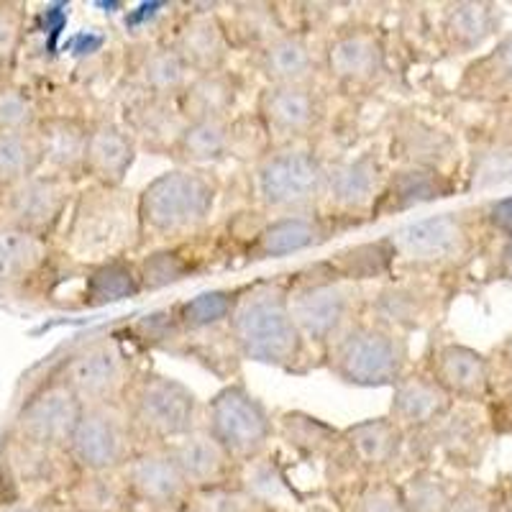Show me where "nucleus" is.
Masks as SVG:
<instances>
[{
    "label": "nucleus",
    "instance_id": "f257e3e1",
    "mask_svg": "<svg viewBox=\"0 0 512 512\" xmlns=\"http://www.w3.org/2000/svg\"><path fill=\"white\" fill-rule=\"evenodd\" d=\"M228 336L241 361L285 374H308L315 367L318 354L310 349L290 313L287 277L241 285L228 318Z\"/></svg>",
    "mask_w": 512,
    "mask_h": 512
},
{
    "label": "nucleus",
    "instance_id": "f03ea898",
    "mask_svg": "<svg viewBox=\"0 0 512 512\" xmlns=\"http://www.w3.org/2000/svg\"><path fill=\"white\" fill-rule=\"evenodd\" d=\"M54 249L72 267H98L139 254V192L82 182Z\"/></svg>",
    "mask_w": 512,
    "mask_h": 512
},
{
    "label": "nucleus",
    "instance_id": "7ed1b4c3",
    "mask_svg": "<svg viewBox=\"0 0 512 512\" xmlns=\"http://www.w3.org/2000/svg\"><path fill=\"white\" fill-rule=\"evenodd\" d=\"M218 198L221 182L210 169L175 167L146 182L139 190V254L205 236Z\"/></svg>",
    "mask_w": 512,
    "mask_h": 512
},
{
    "label": "nucleus",
    "instance_id": "20e7f679",
    "mask_svg": "<svg viewBox=\"0 0 512 512\" xmlns=\"http://www.w3.org/2000/svg\"><path fill=\"white\" fill-rule=\"evenodd\" d=\"M328 164L313 144L272 146L249 167L251 203L267 218L315 213L326 198Z\"/></svg>",
    "mask_w": 512,
    "mask_h": 512
},
{
    "label": "nucleus",
    "instance_id": "39448f33",
    "mask_svg": "<svg viewBox=\"0 0 512 512\" xmlns=\"http://www.w3.org/2000/svg\"><path fill=\"white\" fill-rule=\"evenodd\" d=\"M290 313L318 359L344 336L356 320L367 315L369 290L333 277L323 262L287 277Z\"/></svg>",
    "mask_w": 512,
    "mask_h": 512
},
{
    "label": "nucleus",
    "instance_id": "423d86ee",
    "mask_svg": "<svg viewBox=\"0 0 512 512\" xmlns=\"http://www.w3.org/2000/svg\"><path fill=\"white\" fill-rule=\"evenodd\" d=\"M320 364L349 387H395L410 372V336L364 315L320 356Z\"/></svg>",
    "mask_w": 512,
    "mask_h": 512
},
{
    "label": "nucleus",
    "instance_id": "0eeeda50",
    "mask_svg": "<svg viewBox=\"0 0 512 512\" xmlns=\"http://www.w3.org/2000/svg\"><path fill=\"white\" fill-rule=\"evenodd\" d=\"M479 226V213L448 210L395 228L387 233L395 246V274L443 277L461 269L477 251Z\"/></svg>",
    "mask_w": 512,
    "mask_h": 512
},
{
    "label": "nucleus",
    "instance_id": "6e6552de",
    "mask_svg": "<svg viewBox=\"0 0 512 512\" xmlns=\"http://www.w3.org/2000/svg\"><path fill=\"white\" fill-rule=\"evenodd\" d=\"M141 446H169L203 425V402L180 379L139 369L123 397Z\"/></svg>",
    "mask_w": 512,
    "mask_h": 512
},
{
    "label": "nucleus",
    "instance_id": "1a4fd4ad",
    "mask_svg": "<svg viewBox=\"0 0 512 512\" xmlns=\"http://www.w3.org/2000/svg\"><path fill=\"white\" fill-rule=\"evenodd\" d=\"M203 428L216 438L236 466L269 454L277 438L274 415L244 382H231L203 405Z\"/></svg>",
    "mask_w": 512,
    "mask_h": 512
},
{
    "label": "nucleus",
    "instance_id": "9d476101",
    "mask_svg": "<svg viewBox=\"0 0 512 512\" xmlns=\"http://www.w3.org/2000/svg\"><path fill=\"white\" fill-rule=\"evenodd\" d=\"M323 75L341 93H374L390 77V49L374 26H341L320 47Z\"/></svg>",
    "mask_w": 512,
    "mask_h": 512
},
{
    "label": "nucleus",
    "instance_id": "9b49d317",
    "mask_svg": "<svg viewBox=\"0 0 512 512\" xmlns=\"http://www.w3.org/2000/svg\"><path fill=\"white\" fill-rule=\"evenodd\" d=\"M57 372L88 408V405H121L128 387L139 374V367L118 338L105 336L77 346Z\"/></svg>",
    "mask_w": 512,
    "mask_h": 512
},
{
    "label": "nucleus",
    "instance_id": "f8f14e48",
    "mask_svg": "<svg viewBox=\"0 0 512 512\" xmlns=\"http://www.w3.org/2000/svg\"><path fill=\"white\" fill-rule=\"evenodd\" d=\"M141 448L134 425L121 405H88L75 428L67 456L77 474L121 472Z\"/></svg>",
    "mask_w": 512,
    "mask_h": 512
},
{
    "label": "nucleus",
    "instance_id": "ddd939ff",
    "mask_svg": "<svg viewBox=\"0 0 512 512\" xmlns=\"http://www.w3.org/2000/svg\"><path fill=\"white\" fill-rule=\"evenodd\" d=\"M77 190L80 182L41 169L0 192V223L54 241L67 221Z\"/></svg>",
    "mask_w": 512,
    "mask_h": 512
},
{
    "label": "nucleus",
    "instance_id": "4468645a",
    "mask_svg": "<svg viewBox=\"0 0 512 512\" xmlns=\"http://www.w3.org/2000/svg\"><path fill=\"white\" fill-rule=\"evenodd\" d=\"M390 169L379 146L336 159L328 164L326 198L320 210L338 221L354 223L356 228L367 226L372 223V210L382 195Z\"/></svg>",
    "mask_w": 512,
    "mask_h": 512
},
{
    "label": "nucleus",
    "instance_id": "2eb2a0df",
    "mask_svg": "<svg viewBox=\"0 0 512 512\" xmlns=\"http://www.w3.org/2000/svg\"><path fill=\"white\" fill-rule=\"evenodd\" d=\"M448 295L443 282L436 277H418V274H395L392 280L382 282L369 292L367 315L384 326L413 336L436 326L446 310Z\"/></svg>",
    "mask_w": 512,
    "mask_h": 512
},
{
    "label": "nucleus",
    "instance_id": "dca6fc26",
    "mask_svg": "<svg viewBox=\"0 0 512 512\" xmlns=\"http://www.w3.org/2000/svg\"><path fill=\"white\" fill-rule=\"evenodd\" d=\"M85 405L72 392V387L54 372L36 387L26 400L21 402L16 418H13L11 433L16 438L36 443L44 448L67 451L75 428L82 418Z\"/></svg>",
    "mask_w": 512,
    "mask_h": 512
},
{
    "label": "nucleus",
    "instance_id": "f3484780",
    "mask_svg": "<svg viewBox=\"0 0 512 512\" xmlns=\"http://www.w3.org/2000/svg\"><path fill=\"white\" fill-rule=\"evenodd\" d=\"M272 146L310 144L328 118V98L320 85H264L254 108Z\"/></svg>",
    "mask_w": 512,
    "mask_h": 512
},
{
    "label": "nucleus",
    "instance_id": "a211bd4d",
    "mask_svg": "<svg viewBox=\"0 0 512 512\" xmlns=\"http://www.w3.org/2000/svg\"><path fill=\"white\" fill-rule=\"evenodd\" d=\"M0 472L13 489V497L44 502L52 492H64L77 469L67 451L36 446L8 433V441L0 448Z\"/></svg>",
    "mask_w": 512,
    "mask_h": 512
},
{
    "label": "nucleus",
    "instance_id": "6ab92c4d",
    "mask_svg": "<svg viewBox=\"0 0 512 512\" xmlns=\"http://www.w3.org/2000/svg\"><path fill=\"white\" fill-rule=\"evenodd\" d=\"M354 228V223L326 216L323 210L300 213V216L264 218L254 236L246 241V262H272V259L303 254Z\"/></svg>",
    "mask_w": 512,
    "mask_h": 512
},
{
    "label": "nucleus",
    "instance_id": "aec40b11",
    "mask_svg": "<svg viewBox=\"0 0 512 512\" xmlns=\"http://www.w3.org/2000/svg\"><path fill=\"white\" fill-rule=\"evenodd\" d=\"M121 474L134 502L157 512H177L192 497V489L167 446H141Z\"/></svg>",
    "mask_w": 512,
    "mask_h": 512
},
{
    "label": "nucleus",
    "instance_id": "412c9836",
    "mask_svg": "<svg viewBox=\"0 0 512 512\" xmlns=\"http://www.w3.org/2000/svg\"><path fill=\"white\" fill-rule=\"evenodd\" d=\"M387 157L395 167H425L454 175L459 152L456 139L446 128L428 121L423 113L402 111L392 118Z\"/></svg>",
    "mask_w": 512,
    "mask_h": 512
},
{
    "label": "nucleus",
    "instance_id": "4be33fe9",
    "mask_svg": "<svg viewBox=\"0 0 512 512\" xmlns=\"http://www.w3.org/2000/svg\"><path fill=\"white\" fill-rule=\"evenodd\" d=\"M216 8L218 3H210L205 11L182 13L169 31L167 44L180 54L192 75L226 70L228 57L233 52L223 16Z\"/></svg>",
    "mask_w": 512,
    "mask_h": 512
},
{
    "label": "nucleus",
    "instance_id": "5701e85b",
    "mask_svg": "<svg viewBox=\"0 0 512 512\" xmlns=\"http://www.w3.org/2000/svg\"><path fill=\"white\" fill-rule=\"evenodd\" d=\"M484 418H479L477 410L469 402H454L441 420L425 428V431L408 436V451L420 459V466H428V461L436 454L446 456L454 464H474L479 451L484 448Z\"/></svg>",
    "mask_w": 512,
    "mask_h": 512
},
{
    "label": "nucleus",
    "instance_id": "b1692460",
    "mask_svg": "<svg viewBox=\"0 0 512 512\" xmlns=\"http://www.w3.org/2000/svg\"><path fill=\"white\" fill-rule=\"evenodd\" d=\"M454 402L477 405L492 392V361L472 346L443 341L420 364Z\"/></svg>",
    "mask_w": 512,
    "mask_h": 512
},
{
    "label": "nucleus",
    "instance_id": "393cba45",
    "mask_svg": "<svg viewBox=\"0 0 512 512\" xmlns=\"http://www.w3.org/2000/svg\"><path fill=\"white\" fill-rule=\"evenodd\" d=\"M408 451V433L390 415L359 420L344 428V456L361 474L372 479H390L397 461Z\"/></svg>",
    "mask_w": 512,
    "mask_h": 512
},
{
    "label": "nucleus",
    "instance_id": "a878e982",
    "mask_svg": "<svg viewBox=\"0 0 512 512\" xmlns=\"http://www.w3.org/2000/svg\"><path fill=\"white\" fill-rule=\"evenodd\" d=\"M459 185H456L454 175L438 172V169L425 167H392L384 190L379 195L377 205L372 210V223L382 221V218L400 216L408 210L420 208V205L438 203L451 195H456Z\"/></svg>",
    "mask_w": 512,
    "mask_h": 512
},
{
    "label": "nucleus",
    "instance_id": "bb28decb",
    "mask_svg": "<svg viewBox=\"0 0 512 512\" xmlns=\"http://www.w3.org/2000/svg\"><path fill=\"white\" fill-rule=\"evenodd\" d=\"M251 59L267 85H315L323 75L320 49L310 41L308 31H285Z\"/></svg>",
    "mask_w": 512,
    "mask_h": 512
},
{
    "label": "nucleus",
    "instance_id": "cd10ccee",
    "mask_svg": "<svg viewBox=\"0 0 512 512\" xmlns=\"http://www.w3.org/2000/svg\"><path fill=\"white\" fill-rule=\"evenodd\" d=\"M139 152V144L121 121L98 118L90 123L85 182L103 187H126V177L134 169Z\"/></svg>",
    "mask_w": 512,
    "mask_h": 512
},
{
    "label": "nucleus",
    "instance_id": "c85d7f7f",
    "mask_svg": "<svg viewBox=\"0 0 512 512\" xmlns=\"http://www.w3.org/2000/svg\"><path fill=\"white\" fill-rule=\"evenodd\" d=\"M36 131H39L41 157H44L41 169L82 185L90 144V123L80 116L52 113V116L41 118Z\"/></svg>",
    "mask_w": 512,
    "mask_h": 512
},
{
    "label": "nucleus",
    "instance_id": "c756f323",
    "mask_svg": "<svg viewBox=\"0 0 512 512\" xmlns=\"http://www.w3.org/2000/svg\"><path fill=\"white\" fill-rule=\"evenodd\" d=\"M451 408H454V400L446 395L441 384L423 367H410V372L392 387L387 415L408 436H413V433L431 428Z\"/></svg>",
    "mask_w": 512,
    "mask_h": 512
},
{
    "label": "nucleus",
    "instance_id": "7c9ffc66",
    "mask_svg": "<svg viewBox=\"0 0 512 512\" xmlns=\"http://www.w3.org/2000/svg\"><path fill=\"white\" fill-rule=\"evenodd\" d=\"M54 256V241L0 223V292H21L36 285Z\"/></svg>",
    "mask_w": 512,
    "mask_h": 512
},
{
    "label": "nucleus",
    "instance_id": "2f4dec72",
    "mask_svg": "<svg viewBox=\"0 0 512 512\" xmlns=\"http://www.w3.org/2000/svg\"><path fill=\"white\" fill-rule=\"evenodd\" d=\"M167 448L169 454L175 456L182 477L192 492L231 484L236 477V469H239L236 461L226 454V448L210 436L203 425L187 436L177 438L175 443H169Z\"/></svg>",
    "mask_w": 512,
    "mask_h": 512
},
{
    "label": "nucleus",
    "instance_id": "473e14b6",
    "mask_svg": "<svg viewBox=\"0 0 512 512\" xmlns=\"http://www.w3.org/2000/svg\"><path fill=\"white\" fill-rule=\"evenodd\" d=\"M123 126L131 131L139 149H146L157 157H172L187 126V118L177 100H154L136 95L128 103Z\"/></svg>",
    "mask_w": 512,
    "mask_h": 512
},
{
    "label": "nucleus",
    "instance_id": "72a5a7b5",
    "mask_svg": "<svg viewBox=\"0 0 512 512\" xmlns=\"http://www.w3.org/2000/svg\"><path fill=\"white\" fill-rule=\"evenodd\" d=\"M500 29V8L492 3H477V0H461V3H446L438 16L436 34L441 47L454 57L472 54L482 49Z\"/></svg>",
    "mask_w": 512,
    "mask_h": 512
},
{
    "label": "nucleus",
    "instance_id": "f704fd0d",
    "mask_svg": "<svg viewBox=\"0 0 512 512\" xmlns=\"http://www.w3.org/2000/svg\"><path fill=\"white\" fill-rule=\"evenodd\" d=\"M128 80L141 98L180 100L190 85L192 72L167 41H154L136 54L128 70Z\"/></svg>",
    "mask_w": 512,
    "mask_h": 512
},
{
    "label": "nucleus",
    "instance_id": "c9c22d12",
    "mask_svg": "<svg viewBox=\"0 0 512 512\" xmlns=\"http://www.w3.org/2000/svg\"><path fill=\"white\" fill-rule=\"evenodd\" d=\"M459 95L477 103H512V31L487 54L466 64Z\"/></svg>",
    "mask_w": 512,
    "mask_h": 512
},
{
    "label": "nucleus",
    "instance_id": "e433bc0d",
    "mask_svg": "<svg viewBox=\"0 0 512 512\" xmlns=\"http://www.w3.org/2000/svg\"><path fill=\"white\" fill-rule=\"evenodd\" d=\"M320 262L338 280L364 287H367V282L382 285V282L395 277V246H392L390 236H382L377 241H361V244L346 246V249L336 251Z\"/></svg>",
    "mask_w": 512,
    "mask_h": 512
},
{
    "label": "nucleus",
    "instance_id": "4c0bfd02",
    "mask_svg": "<svg viewBox=\"0 0 512 512\" xmlns=\"http://www.w3.org/2000/svg\"><path fill=\"white\" fill-rule=\"evenodd\" d=\"M241 95V80L231 70L192 75L190 85L180 95V108L187 121H218L233 118Z\"/></svg>",
    "mask_w": 512,
    "mask_h": 512
},
{
    "label": "nucleus",
    "instance_id": "58836bf2",
    "mask_svg": "<svg viewBox=\"0 0 512 512\" xmlns=\"http://www.w3.org/2000/svg\"><path fill=\"white\" fill-rule=\"evenodd\" d=\"M277 436L305 459H331L344 454V428L315 418L305 410H282L274 415Z\"/></svg>",
    "mask_w": 512,
    "mask_h": 512
},
{
    "label": "nucleus",
    "instance_id": "ea45409f",
    "mask_svg": "<svg viewBox=\"0 0 512 512\" xmlns=\"http://www.w3.org/2000/svg\"><path fill=\"white\" fill-rule=\"evenodd\" d=\"M172 162L177 167L208 169L233 159V118L218 121H187L180 141H177Z\"/></svg>",
    "mask_w": 512,
    "mask_h": 512
},
{
    "label": "nucleus",
    "instance_id": "a19ab883",
    "mask_svg": "<svg viewBox=\"0 0 512 512\" xmlns=\"http://www.w3.org/2000/svg\"><path fill=\"white\" fill-rule=\"evenodd\" d=\"M136 264H139L141 295L159 292L169 285L190 280V277H195V274H200L205 269V259L200 254V239L144 251L136 259Z\"/></svg>",
    "mask_w": 512,
    "mask_h": 512
},
{
    "label": "nucleus",
    "instance_id": "79ce46f5",
    "mask_svg": "<svg viewBox=\"0 0 512 512\" xmlns=\"http://www.w3.org/2000/svg\"><path fill=\"white\" fill-rule=\"evenodd\" d=\"M231 18H223L233 49L256 54L287 29L280 3H231Z\"/></svg>",
    "mask_w": 512,
    "mask_h": 512
},
{
    "label": "nucleus",
    "instance_id": "37998d69",
    "mask_svg": "<svg viewBox=\"0 0 512 512\" xmlns=\"http://www.w3.org/2000/svg\"><path fill=\"white\" fill-rule=\"evenodd\" d=\"M62 497L70 512H126L134 502L121 472L75 474Z\"/></svg>",
    "mask_w": 512,
    "mask_h": 512
},
{
    "label": "nucleus",
    "instance_id": "c03bdc74",
    "mask_svg": "<svg viewBox=\"0 0 512 512\" xmlns=\"http://www.w3.org/2000/svg\"><path fill=\"white\" fill-rule=\"evenodd\" d=\"M82 269H85V292H82L85 308H103V305L121 303V300L141 295L139 264L134 256Z\"/></svg>",
    "mask_w": 512,
    "mask_h": 512
},
{
    "label": "nucleus",
    "instance_id": "a18cd8bd",
    "mask_svg": "<svg viewBox=\"0 0 512 512\" xmlns=\"http://www.w3.org/2000/svg\"><path fill=\"white\" fill-rule=\"evenodd\" d=\"M233 482L239 484L244 492H249L256 502L262 507H267L269 512L277 510V507H285L295 500V489H292L290 479L282 472V466L277 464L272 454L256 456V459L246 461L236 469V477Z\"/></svg>",
    "mask_w": 512,
    "mask_h": 512
},
{
    "label": "nucleus",
    "instance_id": "49530a36",
    "mask_svg": "<svg viewBox=\"0 0 512 512\" xmlns=\"http://www.w3.org/2000/svg\"><path fill=\"white\" fill-rule=\"evenodd\" d=\"M241 287L233 290H208L190 300L175 303L177 323L182 326L185 336H203L210 331L228 328V318L233 313V305L239 300Z\"/></svg>",
    "mask_w": 512,
    "mask_h": 512
},
{
    "label": "nucleus",
    "instance_id": "de8ad7c7",
    "mask_svg": "<svg viewBox=\"0 0 512 512\" xmlns=\"http://www.w3.org/2000/svg\"><path fill=\"white\" fill-rule=\"evenodd\" d=\"M44 167L39 131H0V190L36 175Z\"/></svg>",
    "mask_w": 512,
    "mask_h": 512
},
{
    "label": "nucleus",
    "instance_id": "09e8293b",
    "mask_svg": "<svg viewBox=\"0 0 512 512\" xmlns=\"http://www.w3.org/2000/svg\"><path fill=\"white\" fill-rule=\"evenodd\" d=\"M400 492L408 512H448L454 502L446 477L433 466H418L410 472L405 482H400Z\"/></svg>",
    "mask_w": 512,
    "mask_h": 512
},
{
    "label": "nucleus",
    "instance_id": "8fccbe9b",
    "mask_svg": "<svg viewBox=\"0 0 512 512\" xmlns=\"http://www.w3.org/2000/svg\"><path fill=\"white\" fill-rule=\"evenodd\" d=\"M128 331L134 333L136 341H141L149 349H162L169 351V354L185 356V331L177 323V313L175 305H169V308L154 310V313H146L144 318H139L134 326L128 328Z\"/></svg>",
    "mask_w": 512,
    "mask_h": 512
},
{
    "label": "nucleus",
    "instance_id": "3c124183",
    "mask_svg": "<svg viewBox=\"0 0 512 512\" xmlns=\"http://www.w3.org/2000/svg\"><path fill=\"white\" fill-rule=\"evenodd\" d=\"M44 116L47 113H41L39 103L26 88L16 82L0 88V131H29L39 126Z\"/></svg>",
    "mask_w": 512,
    "mask_h": 512
},
{
    "label": "nucleus",
    "instance_id": "603ef678",
    "mask_svg": "<svg viewBox=\"0 0 512 512\" xmlns=\"http://www.w3.org/2000/svg\"><path fill=\"white\" fill-rule=\"evenodd\" d=\"M469 190L489 187L495 182L512 177V146L507 144H487L484 149L472 154V167H469Z\"/></svg>",
    "mask_w": 512,
    "mask_h": 512
},
{
    "label": "nucleus",
    "instance_id": "864d4df0",
    "mask_svg": "<svg viewBox=\"0 0 512 512\" xmlns=\"http://www.w3.org/2000/svg\"><path fill=\"white\" fill-rule=\"evenodd\" d=\"M190 505L198 512H269L267 507L259 505L236 482L223 484V487L203 489V492H192Z\"/></svg>",
    "mask_w": 512,
    "mask_h": 512
},
{
    "label": "nucleus",
    "instance_id": "5fc2aeb1",
    "mask_svg": "<svg viewBox=\"0 0 512 512\" xmlns=\"http://www.w3.org/2000/svg\"><path fill=\"white\" fill-rule=\"evenodd\" d=\"M26 36V11L21 3H0V64L11 70Z\"/></svg>",
    "mask_w": 512,
    "mask_h": 512
},
{
    "label": "nucleus",
    "instance_id": "6e6d98bb",
    "mask_svg": "<svg viewBox=\"0 0 512 512\" xmlns=\"http://www.w3.org/2000/svg\"><path fill=\"white\" fill-rule=\"evenodd\" d=\"M354 512H408L400 484L392 479H372L356 497Z\"/></svg>",
    "mask_w": 512,
    "mask_h": 512
},
{
    "label": "nucleus",
    "instance_id": "4d7b16f0",
    "mask_svg": "<svg viewBox=\"0 0 512 512\" xmlns=\"http://www.w3.org/2000/svg\"><path fill=\"white\" fill-rule=\"evenodd\" d=\"M479 221L487 226L489 231L502 233L505 239L512 236V195L510 198H500L495 203H489L487 208L479 210Z\"/></svg>",
    "mask_w": 512,
    "mask_h": 512
},
{
    "label": "nucleus",
    "instance_id": "13d9d810",
    "mask_svg": "<svg viewBox=\"0 0 512 512\" xmlns=\"http://www.w3.org/2000/svg\"><path fill=\"white\" fill-rule=\"evenodd\" d=\"M448 512H487V500L477 489H461L459 495H454V502H451Z\"/></svg>",
    "mask_w": 512,
    "mask_h": 512
},
{
    "label": "nucleus",
    "instance_id": "bf43d9fd",
    "mask_svg": "<svg viewBox=\"0 0 512 512\" xmlns=\"http://www.w3.org/2000/svg\"><path fill=\"white\" fill-rule=\"evenodd\" d=\"M0 512H49L44 502L21 500V497H6L0 500Z\"/></svg>",
    "mask_w": 512,
    "mask_h": 512
},
{
    "label": "nucleus",
    "instance_id": "052dcab7",
    "mask_svg": "<svg viewBox=\"0 0 512 512\" xmlns=\"http://www.w3.org/2000/svg\"><path fill=\"white\" fill-rule=\"evenodd\" d=\"M497 274H500L502 280L512 282V236H510V239H505V246H502V251H500Z\"/></svg>",
    "mask_w": 512,
    "mask_h": 512
},
{
    "label": "nucleus",
    "instance_id": "680f3d73",
    "mask_svg": "<svg viewBox=\"0 0 512 512\" xmlns=\"http://www.w3.org/2000/svg\"><path fill=\"white\" fill-rule=\"evenodd\" d=\"M500 359L505 361V367L512 372V336H507L500 346Z\"/></svg>",
    "mask_w": 512,
    "mask_h": 512
},
{
    "label": "nucleus",
    "instance_id": "e2e57ef3",
    "mask_svg": "<svg viewBox=\"0 0 512 512\" xmlns=\"http://www.w3.org/2000/svg\"><path fill=\"white\" fill-rule=\"evenodd\" d=\"M8 82H11L8 80V70L3 67V64H0V88H3V85H8Z\"/></svg>",
    "mask_w": 512,
    "mask_h": 512
},
{
    "label": "nucleus",
    "instance_id": "0e129e2a",
    "mask_svg": "<svg viewBox=\"0 0 512 512\" xmlns=\"http://www.w3.org/2000/svg\"><path fill=\"white\" fill-rule=\"evenodd\" d=\"M177 512H198V510H195V507H192L190 502H187V505H185V507H180V510H177Z\"/></svg>",
    "mask_w": 512,
    "mask_h": 512
},
{
    "label": "nucleus",
    "instance_id": "69168bd1",
    "mask_svg": "<svg viewBox=\"0 0 512 512\" xmlns=\"http://www.w3.org/2000/svg\"><path fill=\"white\" fill-rule=\"evenodd\" d=\"M310 512H331V510H326V507H313Z\"/></svg>",
    "mask_w": 512,
    "mask_h": 512
},
{
    "label": "nucleus",
    "instance_id": "338daca9",
    "mask_svg": "<svg viewBox=\"0 0 512 512\" xmlns=\"http://www.w3.org/2000/svg\"><path fill=\"white\" fill-rule=\"evenodd\" d=\"M67 512H70V510H67Z\"/></svg>",
    "mask_w": 512,
    "mask_h": 512
},
{
    "label": "nucleus",
    "instance_id": "774afa93",
    "mask_svg": "<svg viewBox=\"0 0 512 512\" xmlns=\"http://www.w3.org/2000/svg\"><path fill=\"white\" fill-rule=\"evenodd\" d=\"M0 192H3V190H0Z\"/></svg>",
    "mask_w": 512,
    "mask_h": 512
}]
</instances>
